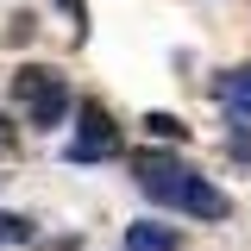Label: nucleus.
Wrapping results in <instances>:
<instances>
[{
	"label": "nucleus",
	"instance_id": "nucleus-7",
	"mask_svg": "<svg viewBox=\"0 0 251 251\" xmlns=\"http://www.w3.org/2000/svg\"><path fill=\"white\" fill-rule=\"evenodd\" d=\"M145 132L163 138V145H182V138H188V126L176 120V113H145Z\"/></svg>",
	"mask_w": 251,
	"mask_h": 251
},
{
	"label": "nucleus",
	"instance_id": "nucleus-3",
	"mask_svg": "<svg viewBox=\"0 0 251 251\" xmlns=\"http://www.w3.org/2000/svg\"><path fill=\"white\" fill-rule=\"evenodd\" d=\"M63 120H69V82H63V75H50L44 88L25 94V126H31V132H57Z\"/></svg>",
	"mask_w": 251,
	"mask_h": 251
},
{
	"label": "nucleus",
	"instance_id": "nucleus-4",
	"mask_svg": "<svg viewBox=\"0 0 251 251\" xmlns=\"http://www.w3.org/2000/svg\"><path fill=\"white\" fill-rule=\"evenodd\" d=\"M126 251H182V232L163 220H132L126 226Z\"/></svg>",
	"mask_w": 251,
	"mask_h": 251
},
{
	"label": "nucleus",
	"instance_id": "nucleus-5",
	"mask_svg": "<svg viewBox=\"0 0 251 251\" xmlns=\"http://www.w3.org/2000/svg\"><path fill=\"white\" fill-rule=\"evenodd\" d=\"M214 100L226 107V113H239V120H251V63H239V69H226L214 82Z\"/></svg>",
	"mask_w": 251,
	"mask_h": 251
},
{
	"label": "nucleus",
	"instance_id": "nucleus-8",
	"mask_svg": "<svg viewBox=\"0 0 251 251\" xmlns=\"http://www.w3.org/2000/svg\"><path fill=\"white\" fill-rule=\"evenodd\" d=\"M50 75H57V69H44V63H25V69H19V75H13V100H25L31 88H44V82H50Z\"/></svg>",
	"mask_w": 251,
	"mask_h": 251
},
{
	"label": "nucleus",
	"instance_id": "nucleus-6",
	"mask_svg": "<svg viewBox=\"0 0 251 251\" xmlns=\"http://www.w3.org/2000/svg\"><path fill=\"white\" fill-rule=\"evenodd\" d=\"M31 239H38V220L0 207V251H6V245H31Z\"/></svg>",
	"mask_w": 251,
	"mask_h": 251
},
{
	"label": "nucleus",
	"instance_id": "nucleus-2",
	"mask_svg": "<svg viewBox=\"0 0 251 251\" xmlns=\"http://www.w3.org/2000/svg\"><path fill=\"white\" fill-rule=\"evenodd\" d=\"M120 151V126L100 100H82L75 107V138L63 145V163H100V157Z\"/></svg>",
	"mask_w": 251,
	"mask_h": 251
},
{
	"label": "nucleus",
	"instance_id": "nucleus-10",
	"mask_svg": "<svg viewBox=\"0 0 251 251\" xmlns=\"http://www.w3.org/2000/svg\"><path fill=\"white\" fill-rule=\"evenodd\" d=\"M0 182H6V176H0Z\"/></svg>",
	"mask_w": 251,
	"mask_h": 251
},
{
	"label": "nucleus",
	"instance_id": "nucleus-9",
	"mask_svg": "<svg viewBox=\"0 0 251 251\" xmlns=\"http://www.w3.org/2000/svg\"><path fill=\"white\" fill-rule=\"evenodd\" d=\"M57 6L69 13V19H75V38H82V31H88V25H82V19H88V6H82V0H57Z\"/></svg>",
	"mask_w": 251,
	"mask_h": 251
},
{
	"label": "nucleus",
	"instance_id": "nucleus-1",
	"mask_svg": "<svg viewBox=\"0 0 251 251\" xmlns=\"http://www.w3.org/2000/svg\"><path fill=\"white\" fill-rule=\"evenodd\" d=\"M132 170H138V195L157 201V207H176L188 220H226L232 214V201L201 170H188L176 151H132Z\"/></svg>",
	"mask_w": 251,
	"mask_h": 251
}]
</instances>
